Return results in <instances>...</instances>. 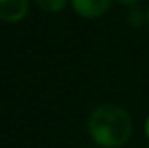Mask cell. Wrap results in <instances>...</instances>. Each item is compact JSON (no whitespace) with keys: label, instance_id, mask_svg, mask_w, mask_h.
I'll return each mask as SVG.
<instances>
[{"label":"cell","instance_id":"cell-1","mask_svg":"<svg viewBox=\"0 0 149 148\" xmlns=\"http://www.w3.org/2000/svg\"><path fill=\"white\" fill-rule=\"evenodd\" d=\"M87 132L99 148H121L134 134V120L123 106L101 105L90 111Z\"/></svg>","mask_w":149,"mask_h":148},{"label":"cell","instance_id":"cell-8","mask_svg":"<svg viewBox=\"0 0 149 148\" xmlns=\"http://www.w3.org/2000/svg\"><path fill=\"white\" fill-rule=\"evenodd\" d=\"M146 12H148V25H149V9L146 11Z\"/></svg>","mask_w":149,"mask_h":148},{"label":"cell","instance_id":"cell-4","mask_svg":"<svg viewBox=\"0 0 149 148\" xmlns=\"http://www.w3.org/2000/svg\"><path fill=\"white\" fill-rule=\"evenodd\" d=\"M127 21L132 26H141L144 21H148V12H144L137 4L135 5H130V9L127 12Z\"/></svg>","mask_w":149,"mask_h":148},{"label":"cell","instance_id":"cell-7","mask_svg":"<svg viewBox=\"0 0 149 148\" xmlns=\"http://www.w3.org/2000/svg\"><path fill=\"white\" fill-rule=\"evenodd\" d=\"M144 132H146V138L149 140V115L146 118V122H144Z\"/></svg>","mask_w":149,"mask_h":148},{"label":"cell","instance_id":"cell-3","mask_svg":"<svg viewBox=\"0 0 149 148\" xmlns=\"http://www.w3.org/2000/svg\"><path fill=\"white\" fill-rule=\"evenodd\" d=\"M30 11V0H0V19L3 23H19Z\"/></svg>","mask_w":149,"mask_h":148},{"label":"cell","instance_id":"cell-5","mask_svg":"<svg viewBox=\"0 0 149 148\" xmlns=\"http://www.w3.org/2000/svg\"><path fill=\"white\" fill-rule=\"evenodd\" d=\"M33 2L43 12H50V14L61 12L66 7V4H68V0H33Z\"/></svg>","mask_w":149,"mask_h":148},{"label":"cell","instance_id":"cell-2","mask_svg":"<svg viewBox=\"0 0 149 148\" xmlns=\"http://www.w3.org/2000/svg\"><path fill=\"white\" fill-rule=\"evenodd\" d=\"M73 11L87 19H95L104 16L111 9V0H70Z\"/></svg>","mask_w":149,"mask_h":148},{"label":"cell","instance_id":"cell-6","mask_svg":"<svg viewBox=\"0 0 149 148\" xmlns=\"http://www.w3.org/2000/svg\"><path fill=\"white\" fill-rule=\"evenodd\" d=\"M116 2H120V4H123V5H135V4L141 2V0H116Z\"/></svg>","mask_w":149,"mask_h":148}]
</instances>
